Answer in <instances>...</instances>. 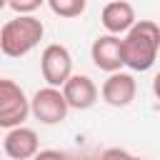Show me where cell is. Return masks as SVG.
Wrapping results in <instances>:
<instances>
[{
    "mask_svg": "<svg viewBox=\"0 0 160 160\" xmlns=\"http://www.w3.org/2000/svg\"><path fill=\"white\" fill-rule=\"evenodd\" d=\"M30 110V100L25 98L22 88L8 78L0 80V125L8 130L22 128V120L28 118Z\"/></svg>",
    "mask_w": 160,
    "mask_h": 160,
    "instance_id": "3",
    "label": "cell"
},
{
    "mask_svg": "<svg viewBox=\"0 0 160 160\" xmlns=\"http://www.w3.org/2000/svg\"><path fill=\"white\" fill-rule=\"evenodd\" d=\"M102 100L112 108H128L132 100H135V92H138V85H135V78L128 75V72H112L105 82H102Z\"/></svg>",
    "mask_w": 160,
    "mask_h": 160,
    "instance_id": "7",
    "label": "cell"
},
{
    "mask_svg": "<svg viewBox=\"0 0 160 160\" xmlns=\"http://www.w3.org/2000/svg\"><path fill=\"white\" fill-rule=\"evenodd\" d=\"M8 8L12 10V12H18V15H25V12H32V10H38L40 8V0H10L8 2Z\"/></svg>",
    "mask_w": 160,
    "mask_h": 160,
    "instance_id": "12",
    "label": "cell"
},
{
    "mask_svg": "<svg viewBox=\"0 0 160 160\" xmlns=\"http://www.w3.org/2000/svg\"><path fill=\"white\" fill-rule=\"evenodd\" d=\"M152 92H155V98L160 100V72L155 75V80H152Z\"/></svg>",
    "mask_w": 160,
    "mask_h": 160,
    "instance_id": "15",
    "label": "cell"
},
{
    "mask_svg": "<svg viewBox=\"0 0 160 160\" xmlns=\"http://www.w3.org/2000/svg\"><path fill=\"white\" fill-rule=\"evenodd\" d=\"M102 28L108 30V35H120V32H130L135 28V8L125 0H115V2H108L102 8Z\"/></svg>",
    "mask_w": 160,
    "mask_h": 160,
    "instance_id": "8",
    "label": "cell"
},
{
    "mask_svg": "<svg viewBox=\"0 0 160 160\" xmlns=\"http://www.w3.org/2000/svg\"><path fill=\"white\" fill-rule=\"evenodd\" d=\"M62 95H65L68 105L75 110H88L98 102V88L88 75H72L62 85Z\"/></svg>",
    "mask_w": 160,
    "mask_h": 160,
    "instance_id": "9",
    "label": "cell"
},
{
    "mask_svg": "<svg viewBox=\"0 0 160 160\" xmlns=\"http://www.w3.org/2000/svg\"><path fill=\"white\" fill-rule=\"evenodd\" d=\"M92 62L95 68L105 70V72H120V68L125 65V55H122V40L118 35H100L92 48H90Z\"/></svg>",
    "mask_w": 160,
    "mask_h": 160,
    "instance_id": "6",
    "label": "cell"
},
{
    "mask_svg": "<svg viewBox=\"0 0 160 160\" xmlns=\"http://www.w3.org/2000/svg\"><path fill=\"white\" fill-rule=\"evenodd\" d=\"M160 50V25L152 20H138L135 28L122 38V55L130 70L145 72L158 60Z\"/></svg>",
    "mask_w": 160,
    "mask_h": 160,
    "instance_id": "1",
    "label": "cell"
},
{
    "mask_svg": "<svg viewBox=\"0 0 160 160\" xmlns=\"http://www.w3.org/2000/svg\"><path fill=\"white\" fill-rule=\"evenodd\" d=\"M30 110H32V115H35L40 122H45V125H58V122H62V120L68 118L70 105H68L65 95H62L58 88H42V90H38V92L32 95Z\"/></svg>",
    "mask_w": 160,
    "mask_h": 160,
    "instance_id": "5",
    "label": "cell"
},
{
    "mask_svg": "<svg viewBox=\"0 0 160 160\" xmlns=\"http://www.w3.org/2000/svg\"><path fill=\"white\" fill-rule=\"evenodd\" d=\"M32 160H70L65 152H60V150H40Z\"/></svg>",
    "mask_w": 160,
    "mask_h": 160,
    "instance_id": "14",
    "label": "cell"
},
{
    "mask_svg": "<svg viewBox=\"0 0 160 160\" xmlns=\"http://www.w3.org/2000/svg\"><path fill=\"white\" fill-rule=\"evenodd\" d=\"M40 70H42V78L48 82V88H60L65 85L70 78H72V58L68 52L65 45H48L42 50V58H40Z\"/></svg>",
    "mask_w": 160,
    "mask_h": 160,
    "instance_id": "4",
    "label": "cell"
},
{
    "mask_svg": "<svg viewBox=\"0 0 160 160\" xmlns=\"http://www.w3.org/2000/svg\"><path fill=\"white\" fill-rule=\"evenodd\" d=\"M100 160H145V158H135V155H130L128 150L110 148V150H105V152L100 155Z\"/></svg>",
    "mask_w": 160,
    "mask_h": 160,
    "instance_id": "13",
    "label": "cell"
},
{
    "mask_svg": "<svg viewBox=\"0 0 160 160\" xmlns=\"http://www.w3.org/2000/svg\"><path fill=\"white\" fill-rule=\"evenodd\" d=\"M82 160H85V158H82Z\"/></svg>",
    "mask_w": 160,
    "mask_h": 160,
    "instance_id": "16",
    "label": "cell"
},
{
    "mask_svg": "<svg viewBox=\"0 0 160 160\" xmlns=\"http://www.w3.org/2000/svg\"><path fill=\"white\" fill-rule=\"evenodd\" d=\"M2 150L12 160H32L38 155V135H35V130H30V128L8 130L5 140H2Z\"/></svg>",
    "mask_w": 160,
    "mask_h": 160,
    "instance_id": "10",
    "label": "cell"
},
{
    "mask_svg": "<svg viewBox=\"0 0 160 160\" xmlns=\"http://www.w3.org/2000/svg\"><path fill=\"white\" fill-rule=\"evenodd\" d=\"M42 22L32 15H18L8 20L0 30V50L8 58H22L28 55L40 40H42Z\"/></svg>",
    "mask_w": 160,
    "mask_h": 160,
    "instance_id": "2",
    "label": "cell"
},
{
    "mask_svg": "<svg viewBox=\"0 0 160 160\" xmlns=\"http://www.w3.org/2000/svg\"><path fill=\"white\" fill-rule=\"evenodd\" d=\"M48 5L60 18H78L85 12V0H50Z\"/></svg>",
    "mask_w": 160,
    "mask_h": 160,
    "instance_id": "11",
    "label": "cell"
}]
</instances>
